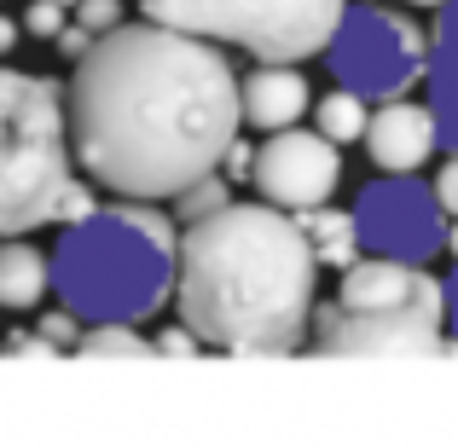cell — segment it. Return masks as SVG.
I'll list each match as a JSON object with an SVG mask.
<instances>
[{
  "label": "cell",
  "instance_id": "2",
  "mask_svg": "<svg viewBox=\"0 0 458 446\" xmlns=\"http://www.w3.org/2000/svg\"><path fill=\"white\" fill-rule=\"evenodd\" d=\"M313 261L302 226L279 203H221L186 221L174 249L180 319L203 348L226 354H296L313 324Z\"/></svg>",
  "mask_w": 458,
  "mask_h": 446
},
{
  "label": "cell",
  "instance_id": "10",
  "mask_svg": "<svg viewBox=\"0 0 458 446\" xmlns=\"http://www.w3.org/2000/svg\"><path fill=\"white\" fill-rule=\"evenodd\" d=\"M360 139H366V156L383 174H418L441 146V122L429 105H412L401 93V99H377V111L366 116Z\"/></svg>",
  "mask_w": 458,
  "mask_h": 446
},
{
  "label": "cell",
  "instance_id": "7",
  "mask_svg": "<svg viewBox=\"0 0 458 446\" xmlns=\"http://www.w3.org/2000/svg\"><path fill=\"white\" fill-rule=\"evenodd\" d=\"M313 342L336 359H389V354H458L441 307H348V301H313Z\"/></svg>",
  "mask_w": 458,
  "mask_h": 446
},
{
  "label": "cell",
  "instance_id": "21",
  "mask_svg": "<svg viewBox=\"0 0 458 446\" xmlns=\"http://www.w3.org/2000/svg\"><path fill=\"white\" fill-rule=\"evenodd\" d=\"M198 331H191V324L186 319H180V324H168V331H157L151 336V354H180V359H191V354H198Z\"/></svg>",
  "mask_w": 458,
  "mask_h": 446
},
{
  "label": "cell",
  "instance_id": "14",
  "mask_svg": "<svg viewBox=\"0 0 458 446\" xmlns=\"http://www.w3.org/2000/svg\"><path fill=\"white\" fill-rule=\"evenodd\" d=\"M296 226H302L308 249L319 267H336L343 273L348 261L360 256V226H354V209H331V203H313V209H296Z\"/></svg>",
  "mask_w": 458,
  "mask_h": 446
},
{
  "label": "cell",
  "instance_id": "8",
  "mask_svg": "<svg viewBox=\"0 0 458 446\" xmlns=\"http://www.w3.org/2000/svg\"><path fill=\"white\" fill-rule=\"evenodd\" d=\"M360 249L394 261H436L447 249V209L436 203V186L418 174H377L354 198Z\"/></svg>",
  "mask_w": 458,
  "mask_h": 446
},
{
  "label": "cell",
  "instance_id": "15",
  "mask_svg": "<svg viewBox=\"0 0 458 446\" xmlns=\"http://www.w3.org/2000/svg\"><path fill=\"white\" fill-rule=\"evenodd\" d=\"M366 116H371V99L354 88H331L319 99V111H313V122H319V134L331 139V146H348V139L366 134Z\"/></svg>",
  "mask_w": 458,
  "mask_h": 446
},
{
  "label": "cell",
  "instance_id": "3",
  "mask_svg": "<svg viewBox=\"0 0 458 446\" xmlns=\"http://www.w3.org/2000/svg\"><path fill=\"white\" fill-rule=\"evenodd\" d=\"M180 221L151 198H123L64 226L47 256V290L81 324H146L174 296Z\"/></svg>",
  "mask_w": 458,
  "mask_h": 446
},
{
  "label": "cell",
  "instance_id": "17",
  "mask_svg": "<svg viewBox=\"0 0 458 446\" xmlns=\"http://www.w3.org/2000/svg\"><path fill=\"white\" fill-rule=\"evenodd\" d=\"M76 348L81 354H151V336H140V324L111 319V324H88Z\"/></svg>",
  "mask_w": 458,
  "mask_h": 446
},
{
  "label": "cell",
  "instance_id": "22",
  "mask_svg": "<svg viewBox=\"0 0 458 446\" xmlns=\"http://www.w3.org/2000/svg\"><path fill=\"white\" fill-rule=\"evenodd\" d=\"M93 209H99V203H93V191L88 186H81V180H70V186H64V198H58V215H53V221H81V215H93Z\"/></svg>",
  "mask_w": 458,
  "mask_h": 446
},
{
  "label": "cell",
  "instance_id": "11",
  "mask_svg": "<svg viewBox=\"0 0 458 446\" xmlns=\"http://www.w3.org/2000/svg\"><path fill=\"white\" fill-rule=\"evenodd\" d=\"M313 111V88L296 64H256L250 76H238V122L273 134V128H291Z\"/></svg>",
  "mask_w": 458,
  "mask_h": 446
},
{
  "label": "cell",
  "instance_id": "27",
  "mask_svg": "<svg viewBox=\"0 0 458 446\" xmlns=\"http://www.w3.org/2000/svg\"><path fill=\"white\" fill-rule=\"evenodd\" d=\"M441 319L453 324V336H458V267L441 279Z\"/></svg>",
  "mask_w": 458,
  "mask_h": 446
},
{
  "label": "cell",
  "instance_id": "20",
  "mask_svg": "<svg viewBox=\"0 0 458 446\" xmlns=\"http://www.w3.org/2000/svg\"><path fill=\"white\" fill-rule=\"evenodd\" d=\"M41 336L58 348V354H64V348L81 342V319H76L70 307H53V313H41Z\"/></svg>",
  "mask_w": 458,
  "mask_h": 446
},
{
  "label": "cell",
  "instance_id": "4",
  "mask_svg": "<svg viewBox=\"0 0 458 446\" xmlns=\"http://www.w3.org/2000/svg\"><path fill=\"white\" fill-rule=\"evenodd\" d=\"M76 180L64 88L0 64V238L35 232Z\"/></svg>",
  "mask_w": 458,
  "mask_h": 446
},
{
  "label": "cell",
  "instance_id": "18",
  "mask_svg": "<svg viewBox=\"0 0 458 446\" xmlns=\"http://www.w3.org/2000/svg\"><path fill=\"white\" fill-rule=\"evenodd\" d=\"M18 23L35 35V41H53V35L70 23V6H58V0H30V12H23Z\"/></svg>",
  "mask_w": 458,
  "mask_h": 446
},
{
  "label": "cell",
  "instance_id": "9",
  "mask_svg": "<svg viewBox=\"0 0 458 446\" xmlns=\"http://www.w3.org/2000/svg\"><path fill=\"white\" fill-rule=\"evenodd\" d=\"M250 180L267 203L279 209H313V203H331V191L343 186V151L319 134V128H273L261 134L256 156H250Z\"/></svg>",
  "mask_w": 458,
  "mask_h": 446
},
{
  "label": "cell",
  "instance_id": "12",
  "mask_svg": "<svg viewBox=\"0 0 458 446\" xmlns=\"http://www.w3.org/2000/svg\"><path fill=\"white\" fill-rule=\"evenodd\" d=\"M436 29H429V53H424V81H429V111L441 122V139L458 146V0L436 6Z\"/></svg>",
  "mask_w": 458,
  "mask_h": 446
},
{
  "label": "cell",
  "instance_id": "28",
  "mask_svg": "<svg viewBox=\"0 0 458 446\" xmlns=\"http://www.w3.org/2000/svg\"><path fill=\"white\" fill-rule=\"evenodd\" d=\"M18 35H23V23H18V18H0V58L18 46Z\"/></svg>",
  "mask_w": 458,
  "mask_h": 446
},
{
  "label": "cell",
  "instance_id": "19",
  "mask_svg": "<svg viewBox=\"0 0 458 446\" xmlns=\"http://www.w3.org/2000/svg\"><path fill=\"white\" fill-rule=\"evenodd\" d=\"M76 23L81 29H93V35H105V29H116L123 23V0H76Z\"/></svg>",
  "mask_w": 458,
  "mask_h": 446
},
{
  "label": "cell",
  "instance_id": "5",
  "mask_svg": "<svg viewBox=\"0 0 458 446\" xmlns=\"http://www.w3.org/2000/svg\"><path fill=\"white\" fill-rule=\"evenodd\" d=\"M140 12L168 29L238 46L256 64H302L325 53L348 0H140Z\"/></svg>",
  "mask_w": 458,
  "mask_h": 446
},
{
  "label": "cell",
  "instance_id": "16",
  "mask_svg": "<svg viewBox=\"0 0 458 446\" xmlns=\"http://www.w3.org/2000/svg\"><path fill=\"white\" fill-rule=\"evenodd\" d=\"M221 203H233V191H226V174H221V168H209V174L186 180V186L174 191V221H198V215H215Z\"/></svg>",
  "mask_w": 458,
  "mask_h": 446
},
{
  "label": "cell",
  "instance_id": "30",
  "mask_svg": "<svg viewBox=\"0 0 458 446\" xmlns=\"http://www.w3.org/2000/svg\"><path fill=\"white\" fill-rule=\"evenodd\" d=\"M401 6H447V0H401Z\"/></svg>",
  "mask_w": 458,
  "mask_h": 446
},
{
  "label": "cell",
  "instance_id": "31",
  "mask_svg": "<svg viewBox=\"0 0 458 446\" xmlns=\"http://www.w3.org/2000/svg\"><path fill=\"white\" fill-rule=\"evenodd\" d=\"M58 6H76V0H58Z\"/></svg>",
  "mask_w": 458,
  "mask_h": 446
},
{
  "label": "cell",
  "instance_id": "25",
  "mask_svg": "<svg viewBox=\"0 0 458 446\" xmlns=\"http://www.w3.org/2000/svg\"><path fill=\"white\" fill-rule=\"evenodd\" d=\"M0 348H6V354H58V348L47 342L41 331H12V336H6Z\"/></svg>",
  "mask_w": 458,
  "mask_h": 446
},
{
  "label": "cell",
  "instance_id": "13",
  "mask_svg": "<svg viewBox=\"0 0 458 446\" xmlns=\"http://www.w3.org/2000/svg\"><path fill=\"white\" fill-rule=\"evenodd\" d=\"M47 296V256L35 244H23V232L0 238V307L30 313Z\"/></svg>",
  "mask_w": 458,
  "mask_h": 446
},
{
  "label": "cell",
  "instance_id": "23",
  "mask_svg": "<svg viewBox=\"0 0 458 446\" xmlns=\"http://www.w3.org/2000/svg\"><path fill=\"white\" fill-rule=\"evenodd\" d=\"M53 41H58V53H64L70 64H76V58H81V53L93 46V29H81V23H64V29H58Z\"/></svg>",
  "mask_w": 458,
  "mask_h": 446
},
{
  "label": "cell",
  "instance_id": "26",
  "mask_svg": "<svg viewBox=\"0 0 458 446\" xmlns=\"http://www.w3.org/2000/svg\"><path fill=\"white\" fill-rule=\"evenodd\" d=\"M250 156H256V146H244V139H233V146H226V180H250Z\"/></svg>",
  "mask_w": 458,
  "mask_h": 446
},
{
  "label": "cell",
  "instance_id": "24",
  "mask_svg": "<svg viewBox=\"0 0 458 446\" xmlns=\"http://www.w3.org/2000/svg\"><path fill=\"white\" fill-rule=\"evenodd\" d=\"M436 203L447 209V221L458 215V156H453V163H447V168L436 174Z\"/></svg>",
  "mask_w": 458,
  "mask_h": 446
},
{
  "label": "cell",
  "instance_id": "29",
  "mask_svg": "<svg viewBox=\"0 0 458 446\" xmlns=\"http://www.w3.org/2000/svg\"><path fill=\"white\" fill-rule=\"evenodd\" d=\"M447 256L458 261V215H453V221H447Z\"/></svg>",
  "mask_w": 458,
  "mask_h": 446
},
{
  "label": "cell",
  "instance_id": "1",
  "mask_svg": "<svg viewBox=\"0 0 458 446\" xmlns=\"http://www.w3.org/2000/svg\"><path fill=\"white\" fill-rule=\"evenodd\" d=\"M70 151L116 198H174L238 139V70L221 41L168 23L93 35L64 88Z\"/></svg>",
  "mask_w": 458,
  "mask_h": 446
},
{
  "label": "cell",
  "instance_id": "6",
  "mask_svg": "<svg viewBox=\"0 0 458 446\" xmlns=\"http://www.w3.org/2000/svg\"><path fill=\"white\" fill-rule=\"evenodd\" d=\"M424 53H429V35L406 12H394L389 0H366V6L348 0L343 23L325 41V64H331L336 88L366 93L371 105L412 93L424 81Z\"/></svg>",
  "mask_w": 458,
  "mask_h": 446
}]
</instances>
